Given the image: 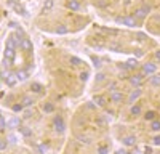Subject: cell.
<instances>
[{
    "instance_id": "obj_1",
    "label": "cell",
    "mask_w": 160,
    "mask_h": 154,
    "mask_svg": "<svg viewBox=\"0 0 160 154\" xmlns=\"http://www.w3.org/2000/svg\"><path fill=\"white\" fill-rule=\"evenodd\" d=\"M16 50H18V44L15 40V35L10 34L7 37V42H5V64H7V66H10V64L15 61Z\"/></svg>"
},
{
    "instance_id": "obj_2",
    "label": "cell",
    "mask_w": 160,
    "mask_h": 154,
    "mask_svg": "<svg viewBox=\"0 0 160 154\" xmlns=\"http://www.w3.org/2000/svg\"><path fill=\"white\" fill-rule=\"evenodd\" d=\"M53 127H55L56 133H64L66 132V121H64L62 116L58 114V116L53 117Z\"/></svg>"
},
{
    "instance_id": "obj_3",
    "label": "cell",
    "mask_w": 160,
    "mask_h": 154,
    "mask_svg": "<svg viewBox=\"0 0 160 154\" xmlns=\"http://www.w3.org/2000/svg\"><path fill=\"white\" fill-rule=\"evenodd\" d=\"M115 23L122 24V26H128V28H135L136 18L135 16H118V18H115Z\"/></svg>"
},
{
    "instance_id": "obj_4",
    "label": "cell",
    "mask_w": 160,
    "mask_h": 154,
    "mask_svg": "<svg viewBox=\"0 0 160 154\" xmlns=\"http://www.w3.org/2000/svg\"><path fill=\"white\" fill-rule=\"evenodd\" d=\"M141 72L144 75H154L157 72V64H154V63H144L141 66Z\"/></svg>"
},
{
    "instance_id": "obj_5",
    "label": "cell",
    "mask_w": 160,
    "mask_h": 154,
    "mask_svg": "<svg viewBox=\"0 0 160 154\" xmlns=\"http://www.w3.org/2000/svg\"><path fill=\"white\" fill-rule=\"evenodd\" d=\"M149 13H151V7H149V5H142V7H139V8L135 10V18L144 19L146 16L149 15Z\"/></svg>"
},
{
    "instance_id": "obj_6",
    "label": "cell",
    "mask_w": 160,
    "mask_h": 154,
    "mask_svg": "<svg viewBox=\"0 0 160 154\" xmlns=\"http://www.w3.org/2000/svg\"><path fill=\"white\" fill-rule=\"evenodd\" d=\"M141 95H142V90H141V88H135V90H131L130 95H128V98H127L128 105H135V103L139 100V96H141Z\"/></svg>"
},
{
    "instance_id": "obj_7",
    "label": "cell",
    "mask_w": 160,
    "mask_h": 154,
    "mask_svg": "<svg viewBox=\"0 0 160 154\" xmlns=\"http://www.w3.org/2000/svg\"><path fill=\"white\" fill-rule=\"evenodd\" d=\"M142 82H144V74L142 72L141 74H135V75L130 77V84L135 87V88H141Z\"/></svg>"
},
{
    "instance_id": "obj_8",
    "label": "cell",
    "mask_w": 160,
    "mask_h": 154,
    "mask_svg": "<svg viewBox=\"0 0 160 154\" xmlns=\"http://www.w3.org/2000/svg\"><path fill=\"white\" fill-rule=\"evenodd\" d=\"M5 84L8 87H15L18 84V77H16V72H7V77H5Z\"/></svg>"
},
{
    "instance_id": "obj_9",
    "label": "cell",
    "mask_w": 160,
    "mask_h": 154,
    "mask_svg": "<svg viewBox=\"0 0 160 154\" xmlns=\"http://www.w3.org/2000/svg\"><path fill=\"white\" fill-rule=\"evenodd\" d=\"M31 92L35 93V95H43L45 93V87L40 82H32L31 84Z\"/></svg>"
},
{
    "instance_id": "obj_10",
    "label": "cell",
    "mask_w": 160,
    "mask_h": 154,
    "mask_svg": "<svg viewBox=\"0 0 160 154\" xmlns=\"http://www.w3.org/2000/svg\"><path fill=\"white\" fill-rule=\"evenodd\" d=\"M19 48H22L26 53H32V42H31V38L29 37H24L22 38V42H21V45H19Z\"/></svg>"
},
{
    "instance_id": "obj_11",
    "label": "cell",
    "mask_w": 160,
    "mask_h": 154,
    "mask_svg": "<svg viewBox=\"0 0 160 154\" xmlns=\"http://www.w3.org/2000/svg\"><path fill=\"white\" fill-rule=\"evenodd\" d=\"M123 93L122 92H118V90H117V92H114V93H111V96H109V100L114 103V105H120V103H122L123 101Z\"/></svg>"
},
{
    "instance_id": "obj_12",
    "label": "cell",
    "mask_w": 160,
    "mask_h": 154,
    "mask_svg": "<svg viewBox=\"0 0 160 154\" xmlns=\"http://www.w3.org/2000/svg\"><path fill=\"white\" fill-rule=\"evenodd\" d=\"M122 145H123L125 148L135 146V145H136V136H135V135H128V136H123V138H122Z\"/></svg>"
},
{
    "instance_id": "obj_13",
    "label": "cell",
    "mask_w": 160,
    "mask_h": 154,
    "mask_svg": "<svg viewBox=\"0 0 160 154\" xmlns=\"http://www.w3.org/2000/svg\"><path fill=\"white\" fill-rule=\"evenodd\" d=\"M157 116H158V114H157V111H154V109H149V111H146V112H144L142 119H144L146 122H152V121L158 119Z\"/></svg>"
},
{
    "instance_id": "obj_14",
    "label": "cell",
    "mask_w": 160,
    "mask_h": 154,
    "mask_svg": "<svg viewBox=\"0 0 160 154\" xmlns=\"http://www.w3.org/2000/svg\"><path fill=\"white\" fill-rule=\"evenodd\" d=\"M55 103H51V101H45V103H42V111L45 112V114H53L55 112Z\"/></svg>"
},
{
    "instance_id": "obj_15",
    "label": "cell",
    "mask_w": 160,
    "mask_h": 154,
    "mask_svg": "<svg viewBox=\"0 0 160 154\" xmlns=\"http://www.w3.org/2000/svg\"><path fill=\"white\" fill-rule=\"evenodd\" d=\"M93 101H95V105L99 106V108H106V105H108V100H106L104 95H95Z\"/></svg>"
},
{
    "instance_id": "obj_16",
    "label": "cell",
    "mask_w": 160,
    "mask_h": 154,
    "mask_svg": "<svg viewBox=\"0 0 160 154\" xmlns=\"http://www.w3.org/2000/svg\"><path fill=\"white\" fill-rule=\"evenodd\" d=\"M18 132L24 136V138H31L32 136V128L31 127H26V125H19L18 128Z\"/></svg>"
},
{
    "instance_id": "obj_17",
    "label": "cell",
    "mask_w": 160,
    "mask_h": 154,
    "mask_svg": "<svg viewBox=\"0 0 160 154\" xmlns=\"http://www.w3.org/2000/svg\"><path fill=\"white\" fill-rule=\"evenodd\" d=\"M66 7H68L71 11H78L80 8H82V5H80L78 0H68V3H66Z\"/></svg>"
},
{
    "instance_id": "obj_18",
    "label": "cell",
    "mask_w": 160,
    "mask_h": 154,
    "mask_svg": "<svg viewBox=\"0 0 160 154\" xmlns=\"http://www.w3.org/2000/svg\"><path fill=\"white\" fill-rule=\"evenodd\" d=\"M19 125H21V121H19V117H13L11 121H8L7 122V128H19Z\"/></svg>"
},
{
    "instance_id": "obj_19",
    "label": "cell",
    "mask_w": 160,
    "mask_h": 154,
    "mask_svg": "<svg viewBox=\"0 0 160 154\" xmlns=\"http://www.w3.org/2000/svg\"><path fill=\"white\" fill-rule=\"evenodd\" d=\"M130 112H131V116H135V117H136V116H139V114L142 112V109H141V105H138V103H136V105H131V108H130Z\"/></svg>"
},
{
    "instance_id": "obj_20",
    "label": "cell",
    "mask_w": 160,
    "mask_h": 154,
    "mask_svg": "<svg viewBox=\"0 0 160 154\" xmlns=\"http://www.w3.org/2000/svg\"><path fill=\"white\" fill-rule=\"evenodd\" d=\"M21 103L24 105V108H26V106H32V105H34V98L29 96V95H24V96L21 98Z\"/></svg>"
},
{
    "instance_id": "obj_21",
    "label": "cell",
    "mask_w": 160,
    "mask_h": 154,
    "mask_svg": "<svg viewBox=\"0 0 160 154\" xmlns=\"http://www.w3.org/2000/svg\"><path fill=\"white\" fill-rule=\"evenodd\" d=\"M69 63L72 64L74 68H78V66H82V64H83V61L80 59V58H77V56H71L69 58Z\"/></svg>"
},
{
    "instance_id": "obj_22",
    "label": "cell",
    "mask_w": 160,
    "mask_h": 154,
    "mask_svg": "<svg viewBox=\"0 0 160 154\" xmlns=\"http://www.w3.org/2000/svg\"><path fill=\"white\" fill-rule=\"evenodd\" d=\"M11 111L13 112H22L24 111V105L21 101H18V103H15V105H11Z\"/></svg>"
},
{
    "instance_id": "obj_23",
    "label": "cell",
    "mask_w": 160,
    "mask_h": 154,
    "mask_svg": "<svg viewBox=\"0 0 160 154\" xmlns=\"http://www.w3.org/2000/svg\"><path fill=\"white\" fill-rule=\"evenodd\" d=\"M16 77H18V80H26L29 77V71H18Z\"/></svg>"
},
{
    "instance_id": "obj_24",
    "label": "cell",
    "mask_w": 160,
    "mask_h": 154,
    "mask_svg": "<svg viewBox=\"0 0 160 154\" xmlns=\"http://www.w3.org/2000/svg\"><path fill=\"white\" fill-rule=\"evenodd\" d=\"M96 152L98 154H109V145H99Z\"/></svg>"
},
{
    "instance_id": "obj_25",
    "label": "cell",
    "mask_w": 160,
    "mask_h": 154,
    "mask_svg": "<svg viewBox=\"0 0 160 154\" xmlns=\"http://www.w3.org/2000/svg\"><path fill=\"white\" fill-rule=\"evenodd\" d=\"M151 130L152 132H160V119H155L151 122Z\"/></svg>"
},
{
    "instance_id": "obj_26",
    "label": "cell",
    "mask_w": 160,
    "mask_h": 154,
    "mask_svg": "<svg viewBox=\"0 0 160 154\" xmlns=\"http://www.w3.org/2000/svg\"><path fill=\"white\" fill-rule=\"evenodd\" d=\"M88 77H90V72H88V71H82V72L78 74V80H80V82H87Z\"/></svg>"
},
{
    "instance_id": "obj_27",
    "label": "cell",
    "mask_w": 160,
    "mask_h": 154,
    "mask_svg": "<svg viewBox=\"0 0 160 154\" xmlns=\"http://www.w3.org/2000/svg\"><path fill=\"white\" fill-rule=\"evenodd\" d=\"M127 66H128L130 71H133V69L138 68V61H136V59H128V61H127Z\"/></svg>"
},
{
    "instance_id": "obj_28",
    "label": "cell",
    "mask_w": 160,
    "mask_h": 154,
    "mask_svg": "<svg viewBox=\"0 0 160 154\" xmlns=\"http://www.w3.org/2000/svg\"><path fill=\"white\" fill-rule=\"evenodd\" d=\"M91 61H93V66H95L96 69H99V68L102 66V64H101V59H99L98 56H95V55L91 56Z\"/></svg>"
},
{
    "instance_id": "obj_29",
    "label": "cell",
    "mask_w": 160,
    "mask_h": 154,
    "mask_svg": "<svg viewBox=\"0 0 160 154\" xmlns=\"http://www.w3.org/2000/svg\"><path fill=\"white\" fill-rule=\"evenodd\" d=\"M104 80H106V74H104V72H98L96 77H95V82H96V84H101V82H104Z\"/></svg>"
},
{
    "instance_id": "obj_30",
    "label": "cell",
    "mask_w": 160,
    "mask_h": 154,
    "mask_svg": "<svg viewBox=\"0 0 160 154\" xmlns=\"http://www.w3.org/2000/svg\"><path fill=\"white\" fill-rule=\"evenodd\" d=\"M56 34H68V26H64V24H59L58 28H56Z\"/></svg>"
},
{
    "instance_id": "obj_31",
    "label": "cell",
    "mask_w": 160,
    "mask_h": 154,
    "mask_svg": "<svg viewBox=\"0 0 160 154\" xmlns=\"http://www.w3.org/2000/svg\"><path fill=\"white\" fill-rule=\"evenodd\" d=\"M151 85H154V87H158L160 85V75H152L151 77Z\"/></svg>"
},
{
    "instance_id": "obj_32",
    "label": "cell",
    "mask_w": 160,
    "mask_h": 154,
    "mask_svg": "<svg viewBox=\"0 0 160 154\" xmlns=\"http://www.w3.org/2000/svg\"><path fill=\"white\" fill-rule=\"evenodd\" d=\"M15 10L19 13V15H22V16H28V10H26L24 7H21V5H15Z\"/></svg>"
},
{
    "instance_id": "obj_33",
    "label": "cell",
    "mask_w": 160,
    "mask_h": 154,
    "mask_svg": "<svg viewBox=\"0 0 160 154\" xmlns=\"http://www.w3.org/2000/svg\"><path fill=\"white\" fill-rule=\"evenodd\" d=\"M5 130H7V122L3 119V116L0 114V132H5Z\"/></svg>"
},
{
    "instance_id": "obj_34",
    "label": "cell",
    "mask_w": 160,
    "mask_h": 154,
    "mask_svg": "<svg viewBox=\"0 0 160 154\" xmlns=\"http://www.w3.org/2000/svg\"><path fill=\"white\" fill-rule=\"evenodd\" d=\"M53 3H55V0H47V2H45V5H43V11H48V10H51V8H53Z\"/></svg>"
},
{
    "instance_id": "obj_35",
    "label": "cell",
    "mask_w": 160,
    "mask_h": 154,
    "mask_svg": "<svg viewBox=\"0 0 160 154\" xmlns=\"http://www.w3.org/2000/svg\"><path fill=\"white\" fill-rule=\"evenodd\" d=\"M109 92H111V93L117 92V82H111V84H109Z\"/></svg>"
},
{
    "instance_id": "obj_36",
    "label": "cell",
    "mask_w": 160,
    "mask_h": 154,
    "mask_svg": "<svg viewBox=\"0 0 160 154\" xmlns=\"http://www.w3.org/2000/svg\"><path fill=\"white\" fill-rule=\"evenodd\" d=\"M152 143H154V146H160V135L154 136V140H152Z\"/></svg>"
},
{
    "instance_id": "obj_37",
    "label": "cell",
    "mask_w": 160,
    "mask_h": 154,
    "mask_svg": "<svg viewBox=\"0 0 160 154\" xmlns=\"http://www.w3.org/2000/svg\"><path fill=\"white\" fill-rule=\"evenodd\" d=\"M8 141H10L11 145H15L16 143V136L15 135H8Z\"/></svg>"
},
{
    "instance_id": "obj_38",
    "label": "cell",
    "mask_w": 160,
    "mask_h": 154,
    "mask_svg": "<svg viewBox=\"0 0 160 154\" xmlns=\"http://www.w3.org/2000/svg\"><path fill=\"white\" fill-rule=\"evenodd\" d=\"M118 69H123V71H130L128 66H127V63H120L118 64Z\"/></svg>"
},
{
    "instance_id": "obj_39",
    "label": "cell",
    "mask_w": 160,
    "mask_h": 154,
    "mask_svg": "<svg viewBox=\"0 0 160 154\" xmlns=\"http://www.w3.org/2000/svg\"><path fill=\"white\" fill-rule=\"evenodd\" d=\"M7 148V141H3V140H0V151H3Z\"/></svg>"
},
{
    "instance_id": "obj_40",
    "label": "cell",
    "mask_w": 160,
    "mask_h": 154,
    "mask_svg": "<svg viewBox=\"0 0 160 154\" xmlns=\"http://www.w3.org/2000/svg\"><path fill=\"white\" fill-rule=\"evenodd\" d=\"M144 154H152V148L151 146H146L144 148Z\"/></svg>"
},
{
    "instance_id": "obj_41",
    "label": "cell",
    "mask_w": 160,
    "mask_h": 154,
    "mask_svg": "<svg viewBox=\"0 0 160 154\" xmlns=\"http://www.w3.org/2000/svg\"><path fill=\"white\" fill-rule=\"evenodd\" d=\"M154 58H155L157 61H160V50H157L155 53H154Z\"/></svg>"
},
{
    "instance_id": "obj_42",
    "label": "cell",
    "mask_w": 160,
    "mask_h": 154,
    "mask_svg": "<svg viewBox=\"0 0 160 154\" xmlns=\"http://www.w3.org/2000/svg\"><path fill=\"white\" fill-rule=\"evenodd\" d=\"M109 48H111V50H120V47H118L117 44H112V45H109Z\"/></svg>"
},
{
    "instance_id": "obj_43",
    "label": "cell",
    "mask_w": 160,
    "mask_h": 154,
    "mask_svg": "<svg viewBox=\"0 0 160 154\" xmlns=\"http://www.w3.org/2000/svg\"><path fill=\"white\" fill-rule=\"evenodd\" d=\"M16 2H18V0H7V3H8V5H13V7L16 5Z\"/></svg>"
},
{
    "instance_id": "obj_44",
    "label": "cell",
    "mask_w": 160,
    "mask_h": 154,
    "mask_svg": "<svg viewBox=\"0 0 160 154\" xmlns=\"http://www.w3.org/2000/svg\"><path fill=\"white\" fill-rule=\"evenodd\" d=\"M87 108H88V109H95V108H96V105H93V103H88Z\"/></svg>"
},
{
    "instance_id": "obj_45",
    "label": "cell",
    "mask_w": 160,
    "mask_h": 154,
    "mask_svg": "<svg viewBox=\"0 0 160 154\" xmlns=\"http://www.w3.org/2000/svg\"><path fill=\"white\" fill-rule=\"evenodd\" d=\"M144 38H146L144 34H138V40H144Z\"/></svg>"
},
{
    "instance_id": "obj_46",
    "label": "cell",
    "mask_w": 160,
    "mask_h": 154,
    "mask_svg": "<svg viewBox=\"0 0 160 154\" xmlns=\"http://www.w3.org/2000/svg\"><path fill=\"white\" fill-rule=\"evenodd\" d=\"M123 3H125V5H130V3H131V0H123Z\"/></svg>"
},
{
    "instance_id": "obj_47",
    "label": "cell",
    "mask_w": 160,
    "mask_h": 154,
    "mask_svg": "<svg viewBox=\"0 0 160 154\" xmlns=\"http://www.w3.org/2000/svg\"><path fill=\"white\" fill-rule=\"evenodd\" d=\"M125 154H131V152H128V151H127V152H125Z\"/></svg>"
}]
</instances>
